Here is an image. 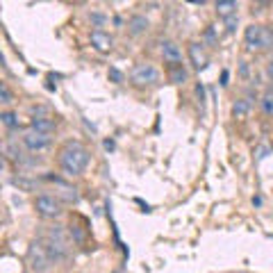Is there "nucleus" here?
<instances>
[{
  "label": "nucleus",
  "mask_w": 273,
  "mask_h": 273,
  "mask_svg": "<svg viewBox=\"0 0 273 273\" xmlns=\"http://www.w3.org/2000/svg\"><path fill=\"white\" fill-rule=\"evenodd\" d=\"M60 164L66 175H80L89 164V150L80 141H66L60 150Z\"/></svg>",
  "instance_id": "obj_1"
},
{
  "label": "nucleus",
  "mask_w": 273,
  "mask_h": 273,
  "mask_svg": "<svg viewBox=\"0 0 273 273\" xmlns=\"http://www.w3.org/2000/svg\"><path fill=\"white\" fill-rule=\"evenodd\" d=\"M9 100H12V91L0 82V103H9Z\"/></svg>",
  "instance_id": "obj_17"
},
{
  "label": "nucleus",
  "mask_w": 273,
  "mask_h": 273,
  "mask_svg": "<svg viewBox=\"0 0 273 273\" xmlns=\"http://www.w3.org/2000/svg\"><path fill=\"white\" fill-rule=\"evenodd\" d=\"M127 27H130V32L132 34H141L148 30V19L146 16H139V14H134L132 19H130V23H127Z\"/></svg>",
  "instance_id": "obj_12"
},
{
  "label": "nucleus",
  "mask_w": 273,
  "mask_h": 273,
  "mask_svg": "<svg viewBox=\"0 0 273 273\" xmlns=\"http://www.w3.org/2000/svg\"><path fill=\"white\" fill-rule=\"evenodd\" d=\"M234 12H237V2L234 0H219L216 2V14L223 16V19H232Z\"/></svg>",
  "instance_id": "obj_11"
},
{
  "label": "nucleus",
  "mask_w": 273,
  "mask_h": 273,
  "mask_svg": "<svg viewBox=\"0 0 273 273\" xmlns=\"http://www.w3.org/2000/svg\"><path fill=\"white\" fill-rule=\"evenodd\" d=\"M91 21H93V23H103V21H105V19H103L100 14H93V16H91Z\"/></svg>",
  "instance_id": "obj_21"
},
{
  "label": "nucleus",
  "mask_w": 273,
  "mask_h": 273,
  "mask_svg": "<svg viewBox=\"0 0 273 273\" xmlns=\"http://www.w3.org/2000/svg\"><path fill=\"white\" fill-rule=\"evenodd\" d=\"M2 168H5V162H2V157H0V171H2Z\"/></svg>",
  "instance_id": "obj_23"
},
{
  "label": "nucleus",
  "mask_w": 273,
  "mask_h": 273,
  "mask_svg": "<svg viewBox=\"0 0 273 273\" xmlns=\"http://www.w3.org/2000/svg\"><path fill=\"white\" fill-rule=\"evenodd\" d=\"M244 39L253 50H269L273 48V30H269L267 25H248Z\"/></svg>",
  "instance_id": "obj_2"
},
{
  "label": "nucleus",
  "mask_w": 273,
  "mask_h": 273,
  "mask_svg": "<svg viewBox=\"0 0 273 273\" xmlns=\"http://www.w3.org/2000/svg\"><path fill=\"white\" fill-rule=\"evenodd\" d=\"M0 121L5 123L7 127H14L19 121H16V114H12V112H5V114H0Z\"/></svg>",
  "instance_id": "obj_16"
},
{
  "label": "nucleus",
  "mask_w": 273,
  "mask_h": 273,
  "mask_svg": "<svg viewBox=\"0 0 273 273\" xmlns=\"http://www.w3.org/2000/svg\"><path fill=\"white\" fill-rule=\"evenodd\" d=\"M262 112L273 116V91L264 93V98H262Z\"/></svg>",
  "instance_id": "obj_15"
},
{
  "label": "nucleus",
  "mask_w": 273,
  "mask_h": 273,
  "mask_svg": "<svg viewBox=\"0 0 273 273\" xmlns=\"http://www.w3.org/2000/svg\"><path fill=\"white\" fill-rule=\"evenodd\" d=\"M248 109H251V103H248L246 98L237 100V103H234V105H232V114H234V116H237V119H244V116H246V114H248Z\"/></svg>",
  "instance_id": "obj_13"
},
{
  "label": "nucleus",
  "mask_w": 273,
  "mask_h": 273,
  "mask_svg": "<svg viewBox=\"0 0 273 273\" xmlns=\"http://www.w3.org/2000/svg\"><path fill=\"white\" fill-rule=\"evenodd\" d=\"M171 82H175V84H182V82H187V71L182 64H175V66H171Z\"/></svg>",
  "instance_id": "obj_14"
},
{
  "label": "nucleus",
  "mask_w": 273,
  "mask_h": 273,
  "mask_svg": "<svg viewBox=\"0 0 273 273\" xmlns=\"http://www.w3.org/2000/svg\"><path fill=\"white\" fill-rule=\"evenodd\" d=\"M32 130L41 134H50L55 130V121L53 119H43V116H34L32 119Z\"/></svg>",
  "instance_id": "obj_10"
},
{
  "label": "nucleus",
  "mask_w": 273,
  "mask_h": 273,
  "mask_svg": "<svg viewBox=\"0 0 273 273\" xmlns=\"http://www.w3.org/2000/svg\"><path fill=\"white\" fill-rule=\"evenodd\" d=\"M234 30V19H228V32H232Z\"/></svg>",
  "instance_id": "obj_22"
},
{
  "label": "nucleus",
  "mask_w": 273,
  "mask_h": 273,
  "mask_svg": "<svg viewBox=\"0 0 273 273\" xmlns=\"http://www.w3.org/2000/svg\"><path fill=\"white\" fill-rule=\"evenodd\" d=\"M34 210H37V214L43 216V219H57V216L62 214L60 200L53 198V196H46V193L34 198Z\"/></svg>",
  "instance_id": "obj_4"
},
{
  "label": "nucleus",
  "mask_w": 273,
  "mask_h": 273,
  "mask_svg": "<svg viewBox=\"0 0 273 273\" xmlns=\"http://www.w3.org/2000/svg\"><path fill=\"white\" fill-rule=\"evenodd\" d=\"M189 57H191V62H193V66L198 68H205V64H207V57H205V53H203V48H200V43H189Z\"/></svg>",
  "instance_id": "obj_9"
},
{
  "label": "nucleus",
  "mask_w": 273,
  "mask_h": 273,
  "mask_svg": "<svg viewBox=\"0 0 273 273\" xmlns=\"http://www.w3.org/2000/svg\"><path fill=\"white\" fill-rule=\"evenodd\" d=\"M91 46L96 48V50H100V53H109L112 46H114V39L107 32H103V30H93L91 32Z\"/></svg>",
  "instance_id": "obj_7"
},
{
  "label": "nucleus",
  "mask_w": 273,
  "mask_h": 273,
  "mask_svg": "<svg viewBox=\"0 0 273 273\" xmlns=\"http://www.w3.org/2000/svg\"><path fill=\"white\" fill-rule=\"evenodd\" d=\"M30 264H32L34 271H46V269L53 264V257H50V253H48L46 246H43L39 239L30 246Z\"/></svg>",
  "instance_id": "obj_5"
},
{
  "label": "nucleus",
  "mask_w": 273,
  "mask_h": 273,
  "mask_svg": "<svg viewBox=\"0 0 273 273\" xmlns=\"http://www.w3.org/2000/svg\"><path fill=\"white\" fill-rule=\"evenodd\" d=\"M162 55H164V60H167L171 66H175V64L182 62V50L178 48V43H173V41H164V43H162Z\"/></svg>",
  "instance_id": "obj_8"
},
{
  "label": "nucleus",
  "mask_w": 273,
  "mask_h": 273,
  "mask_svg": "<svg viewBox=\"0 0 273 273\" xmlns=\"http://www.w3.org/2000/svg\"><path fill=\"white\" fill-rule=\"evenodd\" d=\"M109 78H112L114 82H123V73H121L119 68H109Z\"/></svg>",
  "instance_id": "obj_18"
},
{
  "label": "nucleus",
  "mask_w": 273,
  "mask_h": 273,
  "mask_svg": "<svg viewBox=\"0 0 273 273\" xmlns=\"http://www.w3.org/2000/svg\"><path fill=\"white\" fill-rule=\"evenodd\" d=\"M23 146H25L27 150H32V153H39V150L50 146V134H41V132L30 130V132L23 134Z\"/></svg>",
  "instance_id": "obj_6"
},
{
  "label": "nucleus",
  "mask_w": 273,
  "mask_h": 273,
  "mask_svg": "<svg viewBox=\"0 0 273 273\" xmlns=\"http://www.w3.org/2000/svg\"><path fill=\"white\" fill-rule=\"evenodd\" d=\"M205 39H207V43H212V46H214V43H216V37H214V30H212V27H207Z\"/></svg>",
  "instance_id": "obj_19"
},
{
  "label": "nucleus",
  "mask_w": 273,
  "mask_h": 273,
  "mask_svg": "<svg viewBox=\"0 0 273 273\" xmlns=\"http://www.w3.org/2000/svg\"><path fill=\"white\" fill-rule=\"evenodd\" d=\"M267 75H269V78H271V80H273V60L269 62V66H267Z\"/></svg>",
  "instance_id": "obj_20"
},
{
  "label": "nucleus",
  "mask_w": 273,
  "mask_h": 273,
  "mask_svg": "<svg viewBox=\"0 0 273 273\" xmlns=\"http://www.w3.org/2000/svg\"><path fill=\"white\" fill-rule=\"evenodd\" d=\"M130 80L137 84V87H148V84H155L160 80V71L153 66V64H137L130 73Z\"/></svg>",
  "instance_id": "obj_3"
}]
</instances>
